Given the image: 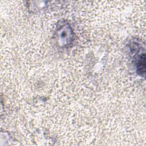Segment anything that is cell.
I'll return each instance as SVG.
<instances>
[{"label":"cell","instance_id":"1","mask_svg":"<svg viewBox=\"0 0 146 146\" xmlns=\"http://www.w3.org/2000/svg\"><path fill=\"white\" fill-rule=\"evenodd\" d=\"M145 54H144L143 55V56H141L140 58V60L138 62L137 65V69L138 71H139L140 73L144 74L145 72Z\"/></svg>","mask_w":146,"mask_h":146}]
</instances>
